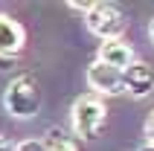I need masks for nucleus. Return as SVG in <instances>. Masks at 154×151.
<instances>
[{"label": "nucleus", "instance_id": "f257e3e1", "mask_svg": "<svg viewBox=\"0 0 154 151\" xmlns=\"http://www.w3.org/2000/svg\"><path fill=\"white\" fill-rule=\"evenodd\" d=\"M3 105L15 119H32L41 110V93L32 76H17L3 90Z\"/></svg>", "mask_w": 154, "mask_h": 151}, {"label": "nucleus", "instance_id": "f03ea898", "mask_svg": "<svg viewBox=\"0 0 154 151\" xmlns=\"http://www.w3.org/2000/svg\"><path fill=\"white\" fill-rule=\"evenodd\" d=\"M105 102L99 96H79L73 102V110H70V119H73V131L82 140H93L99 134V128L105 125Z\"/></svg>", "mask_w": 154, "mask_h": 151}, {"label": "nucleus", "instance_id": "7ed1b4c3", "mask_svg": "<svg viewBox=\"0 0 154 151\" xmlns=\"http://www.w3.org/2000/svg\"><path fill=\"white\" fill-rule=\"evenodd\" d=\"M85 20H87V29L102 41H116L125 32V12L116 3H93Z\"/></svg>", "mask_w": 154, "mask_h": 151}, {"label": "nucleus", "instance_id": "20e7f679", "mask_svg": "<svg viewBox=\"0 0 154 151\" xmlns=\"http://www.w3.org/2000/svg\"><path fill=\"white\" fill-rule=\"evenodd\" d=\"M87 84H90V90H96L99 96H116V93L125 90L122 70L108 67V64H102L99 58L87 67Z\"/></svg>", "mask_w": 154, "mask_h": 151}, {"label": "nucleus", "instance_id": "39448f33", "mask_svg": "<svg viewBox=\"0 0 154 151\" xmlns=\"http://www.w3.org/2000/svg\"><path fill=\"white\" fill-rule=\"evenodd\" d=\"M122 82H125V90H128L134 99H146L148 93L154 90V70L148 67L146 61H134V64L122 73Z\"/></svg>", "mask_w": 154, "mask_h": 151}, {"label": "nucleus", "instance_id": "423d86ee", "mask_svg": "<svg viewBox=\"0 0 154 151\" xmlns=\"http://www.w3.org/2000/svg\"><path fill=\"white\" fill-rule=\"evenodd\" d=\"M23 41H26L23 26L15 17L0 15V58H15L23 50Z\"/></svg>", "mask_w": 154, "mask_h": 151}, {"label": "nucleus", "instance_id": "0eeeda50", "mask_svg": "<svg viewBox=\"0 0 154 151\" xmlns=\"http://www.w3.org/2000/svg\"><path fill=\"white\" fill-rule=\"evenodd\" d=\"M96 58L102 61V64H108V67H116V70H125L134 64V50H131L128 44L122 41V38H116V41H102V47H99V55Z\"/></svg>", "mask_w": 154, "mask_h": 151}, {"label": "nucleus", "instance_id": "6e6552de", "mask_svg": "<svg viewBox=\"0 0 154 151\" xmlns=\"http://www.w3.org/2000/svg\"><path fill=\"white\" fill-rule=\"evenodd\" d=\"M44 148L47 151H79L76 140H73L64 128H50V131L44 134Z\"/></svg>", "mask_w": 154, "mask_h": 151}, {"label": "nucleus", "instance_id": "1a4fd4ad", "mask_svg": "<svg viewBox=\"0 0 154 151\" xmlns=\"http://www.w3.org/2000/svg\"><path fill=\"white\" fill-rule=\"evenodd\" d=\"M15 151H47V148H44V140H23V143H17Z\"/></svg>", "mask_w": 154, "mask_h": 151}, {"label": "nucleus", "instance_id": "9d476101", "mask_svg": "<svg viewBox=\"0 0 154 151\" xmlns=\"http://www.w3.org/2000/svg\"><path fill=\"white\" fill-rule=\"evenodd\" d=\"M67 6L73 9V12H85V15H87V12H90V6H93V3H67Z\"/></svg>", "mask_w": 154, "mask_h": 151}, {"label": "nucleus", "instance_id": "9b49d317", "mask_svg": "<svg viewBox=\"0 0 154 151\" xmlns=\"http://www.w3.org/2000/svg\"><path fill=\"white\" fill-rule=\"evenodd\" d=\"M146 134H148V140L154 143V110H151V116H148V122H146Z\"/></svg>", "mask_w": 154, "mask_h": 151}, {"label": "nucleus", "instance_id": "f8f14e48", "mask_svg": "<svg viewBox=\"0 0 154 151\" xmlns=\"http://www.w3.org/2000/svg\"><path fill=\"white\" fill-rule=\"evenodd\" d=\"M140 151H154V143H146V145H143Z\"/></svg>", "mask_w": 154, "mask_h": 151}, {"label": "nucleus", "instance_id": "ddd939ff", "mask_svg": "<svg viewBox=\"0 0 154 151\" xmlns=\"http://www.w3.org/2000/svg\"><path fill=\"white\" fill-rule=\"evenodd\" d=\"M148 35H151V41H154V20H151V26H148Z\"/></svg>", "mask_w": 154, "mask_h": 151}]
</instances>
